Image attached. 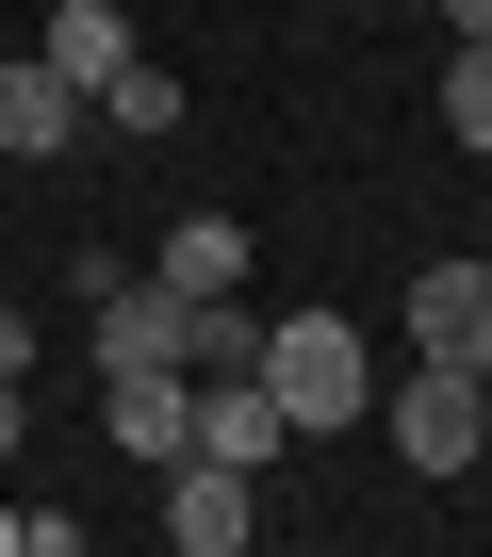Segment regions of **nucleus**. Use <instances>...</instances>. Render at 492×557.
Masks as SVG:
<instances>
[{"mask_svg": "<svg viewBox=\"0 0 492 557\" xmlns=\"http://www.w3.org/2000/svg\"><path fill=\"white\" fill-rule=\"evenodd\" d=\"M83 132H132V148H164V132H181V83H164V66L132 50V66H115V83L83 99Z\"/></svg>", "mask_w": 492, "mask_h": 557, "instance_id": "obj_12", "label": "nucleus"}, {"mask_svg": "<svg viewBox=\"0 0 492 557\" xmlns=\"http://www.w3.org/2000/svg\"><path fill=\"white\" fill-rule=\"evenodd\" d=\"M410 361L492 377V262H476V246H459V262H410Z\"/></svg>", "mask_w": 492, "mask_h": 557, "instance_id": "obj_3", "label": "nucleus"}, {"mask_svg": "<svg viewBox=\"0 0 492 557\" xmlns=\"http://www.w3.org/2000/svg\"><path fill=\"white\" fill-rule=\"evenodd\" d=\"M246 377L280 394V426H296V443H345V426L378 410V361H361V329H345V312H263V361H246Z\"/></svg>", "mask_w": 492, "mask_h": 557, "instance_id": "obj_1", "label": "nucleus"}, {"mask_svg": "<svg viewBox=\"0 0 492 557\" xmlns=\"http://www.w3.org/2000/svg\"><path fill=\"white\" fill-rule=\"evenodd\" d=\"M459 148H492V34H459V66H443V99H427Z\"/></svg>", "mask_w": 492, "mask_h": 557, "instance_id": "obj_13", "label": "nucleus"}, {"mask_svg": "<svg viewBox=\"0 0 492 557\" xmlns=\"http://www.w3.org/2000/svg\"><path fill=\"white\" fill-rule=\"evenodd\" d=\"M280 443H296V426H280V394L246 377V361H230V377H197V459H230V475H263Z\"/></svg>", "mask_w": 492, "mask_h": 557, "instance_id": "obj_6", "label": "nucleus"}, {"mask_svg": "<svg viewBox=\"0 0 492 557\" xmlns=\"http://www.w3.org/2000/svg\"><path fill=\"white\" fill-rule=\"evenodd\" d=\"M34 66H50V83H83V99H99V83H115V66H132V0H50V34H34Z\"/></svg>", "mask_w": 492, "mask_h": 557, "instance_id": "obj_8", "label": "nucleus"}, {"mask_svg": "<svg viewBox=\"0 0 492 557\" xmlns=\"http://www.w3.org/2000/svg\"><path fill=\"white\" fill-rule=\"evenodd\" d=\"M34 443V377H0V459H17Z\"/></svg>", "mask_w": 492, "mask_h": 557, "instance_id": "obj_15", "label": "nucleus"}, {"mask_svg": "<svg viewBox=\"0 0 492 557\" xmlns=\"http://www.w3.org/2000/svg\"><path fill=\"white\" fill-rule=\"evenodd\" d=\"M99 377H132V361H181V296H164V278H99Z\"/></svg>", "mask_w": 492, "mask_h": 557, "instance_id": "obj_9", "label": "nucleus"}, {"mask_svg": "<svg viewBox=\"0 0 492 557\" xmlns=\"http://www.w3.org/2000/svg\"><path fill=\"white\" fill-rule=\"evenodd\" d=\"M66 148H83V83H50L17 50V66H0V164H66Z\"/></svg>", "mask_w": 492, "mask_h": 557, "instance_id": "obj_7", "label": "nucleus"}, {"mask_svg": "<svg viewBox=\"0 0 492 557\" xmlns=\"http://www.w3.org/2000/svg\"><path fill=\"white\" fill-rule=\"evenodd\" d=\"M0 377H34V312L17 296H0Z\"/></svg>", "mask_w": 492, "mask_h": 557, "instance_id": "obj_14", "label": "nucleus"}, {"mask_svg": "<svg viewBox=\"0 0 492 557\" xmlns=\"http://www.w3.org/2000/svg\"><path fill=\"white\" fill-rule=\"evenodd\" d=\"M230 361H263V312H246V278H230V296H181V377H230Z\"/></svg>", "mask_w": 492, "mask_h": 557, "instance_id": "obj_11", "label": "nucleus"}, {"mask_svg": "<svg viewBox=\"0 0 492 557\" xmlns=\"http://www.w3.org/2000/svg\"><path fill=\"white\" fill-rule=\"evenodd\" d=\"M0 557H17V492H0Z\"/></svg>", "mask_w": 492, "mask_h": 557, "instance_id": "obj_17", "label": "nucleus"}, {"mask_svg": "<svg viewBox=\"0 0 492 557\" xmlns=\"http://www.w3.org/2000/svg\"><path fill=\"white\" fill-rule=\"evenodd\" d=\"M410 475H476V443H492V377H459V361H410V377H378V410H361Z\"/></svg>", "mask_w": 492, "mask_h": 557, "instance_id": "obj_2", "label": "nucleus"}, {"mask_svg": "<svg viewBox=\"0 0 492 557\" xmlns=\"http://www.w3.org/2000/svg\"><path fill=\"white\" fill-rule=\"evenodd\" d=\"M427 17H443V34H492V0H427Z\"/></svg>", "mask_w": 492, "mask_h": 557, "instance_id": "obj_16", "label": "nucleus"}, {"mask_svg": "<svg viewBox=\"0 0 492 557\" xmlns=\"http://www.w3.org/2000/svg\"><path fill=\"white\" fill-rule=\"evenodd\" d=\"M99 426H115V459L164 475V459L197 443V377H181V361H132V377H99Z\"/></svg>", "mask_w": 492, "mask_h": 557, "instance_id": "obj_5", "label": "nucleus"}, {"mask_svg": "<svg viewBox=\"0 0 492 557\" xmlns=\"http://www.w3.org/2000/svg\"><path fill=\"white\" fill-rule=\"evenodd\" d=\"M345 17H378V0H345Z\"/></svg>", "mask_w": 492, "mask_h": 557, "instance_id": "obj_18", "label": "nucleus"}, {"mask_svg": "<svg viewBox=\"0 0 492 557\" xmlns=\"http://www.w3.org/2000/svg\"><path fill=\"white\" fill-rule=\"evenodd\" d=\"M164 541L181 557H246V541H263V475H230V459H164Z\"/></svg>", "mask_w": 492, "mask_h": 557, "instance_id": "obj_4", "label": "nucleus"}, {"mask_svg": "<svg viewBox=\"0 0 492 557\" xmlns=\"http://www.w3.org/2000/svg\"><path fill=\"white\" fill-rule=\"evenodd\" d=\"M148 278H164V296H230V278H246V230H230V213H181Z\"/></svg>", "mask_w": 492, "mask_h": 557, "instance_id": "obj_10", "label": "nucleus"}]
</instances>
